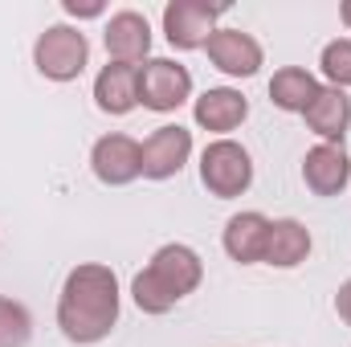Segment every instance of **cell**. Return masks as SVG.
I'll return each instance as SVG.
<instances>
[{"mask_svg": "<svg viewBox=\"0 0 351 347\" xmlns=\"http://www.w3.org/2000/svg\"><path fill=\"white\" fill-rule=\"evenodd\" d=\"M119 323V278L110 265H74L58 298V327L70 344H102Z\"/></svg>", "mask_w": 351, "mask_h": 347, "instance_id": "1", "label": "cell"}, {"mask_svg": "<svg viewBox=\"0 0 351 347\" xmlns=\"http://www.w3.org/2000/svg\"><path fill=\"white\" fill-rule=\"evenodd\" d=\"M90 62V41L74 25H49L33 45V66L49 82H74Z\"/></svg>", "mask_w": 351, "mask_h": 347, "instance_id": "2", "label": "cell"}, {"mask_svg": "<svg viewBox=\"0 0 351 347\" xmlns=\"http://www.w3.org/2000/svg\"><path fill=\"white\" fill-rule=\"evenodd\" d=\"M200 184L217 200H233V196L250 192V184H254V160H250V152L241 143H233V139H213L200 152Z\"/></svg>", "mask_w": 351, "mask_h": 347, "instance_id": "3", "label": "cell"}, {"mask_svg": "<svg viewBox=\"0 0 351 347\" xmlns=\"http://www.w3.org/2000/svg\"><path fill=\"white\" fill-rule=\"evenodd\" d=\"M192 98V74L172 58H147L139 66V106L168 115Z\"/></svg>", "mask_w": 351, "mask_h": 347, "instance_id": "4", "label": "cell"}, {"mask_svg": "<svg viewBox=\"0 0 351 347\" xmlns=\"http://www.w3.org/2000/svg\"><path fill=\"white\" fill-rule=\"evenodd\" d=\"M229 4L208 0H172L164 8V37L172 49H204V41L217 33V16Z\"/></svg>", "mask_w": 351, "mask_h": 347, "instance_id": "5", "label": "cell"}, {"mask_svg": "<svg viewBox=\"0 0 351 347\" xmlns=\"http://www.w3.org/2000/svg\"><path fill=\"white\" fill-rule=\"evenodd\" d=\"M90 168L94 176L106 184V188H123L131 180L143 176V152L131 135H102L94 147H90Z\"/></svg>", "mask_w": 351, "mask_h": 347, "instance_id": "6", "label": "cell"}, {"mask_svg": "<svg viewBox=\"0 0 351 347\" xmlns=\"http://www.w3.org/2000/svg\"><path fill=\"white\" fill-rule=\"evenodd\" d=\"M139 152H143V176L147 180H172V176H180V168L192 156V131L180 127V123L156 127L139 143Z\"/></svg>", "mask_w": 351, "mask_h": 347, "instance_id": "7", "label": "cell"}, {"mask_svg": "<svg viewBox=\"0 0 351 347\" xmlns=\"http://www.w3.org/2000/svg\"><path fill=\"white\" fill-rule=\"evenodd\" d=\"M204 53H208V62H213L221 74H229V78H254L265 62L258 37H250V33H241V29H217V33L204 41Z\"/></svg>", "mask_w": 351, "mask_h": 347, "instance_id": "8", "label": "cell"}, {"mask_svg": "<svg viewBox=\"0 0 351 347\" xmlns=\"http://www.w3.org/2000/svg\"><path fill=\"white\" fill-rule=\"evenodd\" d=\"M102 41H106V58H110V62L135 66V62H147V53H152V25H147L143 12L123 8V12H114V16L106 21Z\"/></svg>", "mask_w": 351, "mask_h": 347, "instance_id": "9", "label": "cell"}, {"mask_svg": "<svg viewBox=\"0 0 351 347\" xmlns=\"http://www.w3.org/2000/svg\"><path fill=\"white\" fill-rule=\"evenodd\" d=\"M351 180V156L343 143H315L302 156V184L315 196H339Z\"/></svg>", "mask_w": 351, "mask_h": 347, "instance_id": "10", "label": "cell"}, {"mask_svg": "<svg viewBox=\"0 0 351 347\" xmlns=\"http://www.w3.org/2000/svg\"><path fill=\"white\" fill-rule=\"evenodd\" d=\"M147 270L164 282V290L172 294L176 302L188 298V294L200 286V278H204V261H200V254H196L192 246H180V241L156 250V258L147 261Z\"/></svg>", "mask_w": 351, "mask_h": 347, "instance_id": "11", "label": "cell"}, {"mask_svg": "<svg viewBox=\"0 0 351 347\" xmlns=\"http://www.w3.org/2000/svg\"><path fill=\"white\" fill-rule=\"evenodd\" d=\"M192 115H196V123H200L204 131L225 135V131H237V127L250 119V98L233 86H213L192 102Z\"/></svg>", "mask_w": 351, "mask_h": 347, "instance_id": "12", "label": "cell"}, {"mask_svg": "<svg viewBox=\"0 0 351 347\" xmlns=\"http://www.w3.org/2000/svg\"><path fill=\"white\" fill-rule=\"evenodd\" d=\"M94 102L102 115H131L139 106V66L106 62L94 78Z\"/></svg>", "mask_w": 351, "mask_h": 347, "instance_id": "13", "label": "cell"}, {"mask_svg": "<svg viewBox=\"0 0 351 347\" xmlns=\"http://www.w3.org/2000/svg\"><path fill=\"white\" fill-rule=\"evenodd\" d=\"M306 119V131H315L323 143H343L351 127V98L348 90H335V86H319V94L311 98V106L302 110Z\"/></svg>", "mask_w": 351, "mask_h": 347, "instance_id": "14", "label": "cell"}, {"mask_svg": "<svg viewBox=\"0 0 351 347\" xmlns=\"http://www.w3.org/2000/svg\"><path fill=\"white\" fill-rule=\"evenodd\" d=\"M225 254L237 265H258L265 261V241H269V217L262 213H237L225 221Z\"/></svg>", "mask_w": 351, "mask_h": 347, "instance_id": "15", "label": "cell"}, {"mask_svg": "<svg viewBox=\"0 0 351 347\" xmlns=\"http://www.w3.org/2000/svg\"><path fill=\"white\" fill-rule=\"evenodd\" d=\"M311 258V229L294 217L269 221V241H265V265L278 270H294Z\"/></svg>", "mask_w": 351, "mask_h": 347, "instance_id": "16", "label": "cell"}, {"mask_svg": "<svg viewBox=\"0 0 351 347\" xmlns=\"http://www.w3.org/2000/svg\"><path fill=\"white\" fill-rule=\"evenodd\" d=\"M315 94H319V82H315V74L302 70V66H282V70L269 78V102H274L278 110H286V115H302Z\"/></svg>", "mask_w": 351, "mask_h": 347, "instance_id": "17", "label": "cell"}, {"mask_svg": "<svg viewBox=\"0 0 351 347\" xmlns=\"http://www.w3.org/2000/svg\"><path fill=\"white\" fill-rule=\"evenodd\" d=\"M33 339V315L16 298H0V347H29Z\"/></svg>", "mask_w": 351, "mask_h": 347, "instance_id": "18", "label": "cell"}, {"mask_svg": "<svg viewBox=\"0 0 351 347\" xmlns=\"http://www.w3.org/2000/svg\"><path fill=\"white\" fill-rule=\"evenodd\" d=\"M323 78L331 82L335 90H348L351 86V37H339V41H327L323 45Z\"/></svg>", "mask_w": 351, "mask_h": 347, "instance_id": "19", "label": "cell"}, {"mask_svg": "<svg viewBox=\"0 0 351 347\" xmlns=\"http://www.w3.org/2000/svg\"><path fill=\"white\" fill-rule=\"evenodd\" d=\"M62 8H66L70 16H78V21H82V16H102V4H98V0H62Z\"/></svg>", "mask_w": 351, "mask_h": 347, "instance_id": "20", "label": "cell"}, {"mask_svg": "<svg viewBox=\"0 0 351 347\" xmlns=\"http://www.w3.org/2000/svg\"><path fill=\"white\" fill-rule=\"evenodd\" d=\"M335 315H339V319L351 327V278L339 286V290H335Z\"/></svg>", "mask_w": 351, "mask_h": 347, "instance_id": "21", "label": "cell"}, {"mask_svg": "<svg viewBox=\"0 0 351 347\" xmlns=\"http://www.w3.org/2000/svg\"><path fill=\"white\" fill-rule=\"evenodd\" d=\"M339 16H343V25L351 29V0H343V4H339Z\"/></svg>", "mask_w": 351, "mask_h": 347, "instance_id": "22", "label": "cell"}]
</instances>
